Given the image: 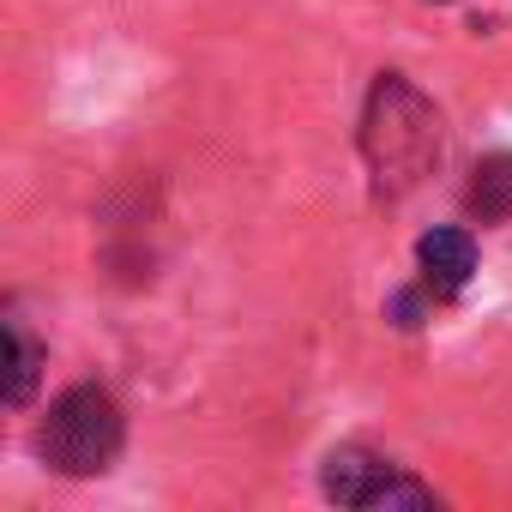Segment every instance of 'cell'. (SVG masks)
I'll return each mask as SVG.
<instances>
[{
  "label": "cell",
  "instance_id": "6da1fadb",
  "mask_svg": "<svg viewBox=\"0 0 512 512\" xmlns=\"http://www.w3.org/2000/svg\"><path fill=\"white\" fill-rule=\"evenodd\" d=\"M362 163L374 181V199H404L410 187H422L446 151V127L440 109L404 79V73H380L368 103H362Z\"/></svg>",
  "mask_w": 512,
  "mask_h": 512
},
{
  "label": "cell",
  "instance_id": "7a4b0ae2",
  "mask_svg": "<svg viewBox=\"0 0 512 512\" xmlns=\"http://www.w3.org/2000/svg\"><path fill=\"white\" fill-rule=\"evenodd\" d=\"M127 446V416L103 386H73L37 422V458L61 476H103Z\"/></svg>",
  "mask_w": 512,
  "mask_h": 512
},
{
  "label": "cell",
  "instance_id": "3957f363",
  "mask_svg": "<svg viewBox=\"0 0 512 512\" xmlns=\"http://www.w3.org/2000/svg\"><path fill=\"white\" fill-rule=\"evenodd\" d=\"M326 500L338 506H434V488L416 482L404 464L368 452V446H332L320 470Z\"/></svg>",
  "mask_w": 512,
  "mask_h": 512
},
{
  "label": "cell",
  "instance_id": "277c9868",
  "mask_svg": "<svg viewBox=\"0 0 512 512\" xmlns=\"http://www.w3.org/2000/svg\"><path fill=\"white\" fill-rule=\"evenodd\" d=\"M416 266H422V284L434 290V302L458 296L470 284V272H476V241H470V229H428L416 241Z\"/></svg>",
  "mask_w": 512,
  "mask_h": 512
},
{
  "label": "cell",
  "instance_id": "5b68a950",
  "mask_svg": "<svg viewBox=\"0 0 512 512\" xmlns=\"http://www.w3.org/2000/svg\"><path fill=\"white\" fill-rule=\"evenodd\" d=\"M464 211L476 223H506L512 217V151H494L476 163L470 187H464Z\"/></svg>",
  "mask_w": 512,
  "mask_h": 512
},
{
  "label": "cell",
  "instance_id": "8992f818",
  "mask_svg": "<svg viewBox=\"0 0 512 512\" xmlns=\"http://www.w3.org/2000/svg\"><path fill=\"white\" fill-rule=\"evenodd\" d=\"M37 380H43V344L25 332V320L13 314L7 320V404L25 410L37 398Z\"/></svg>",
  "mask_w": 512,
  "mask_h": 512
},
{
  "label": "cell",
  "instance_id": "52a82bcc",
  "mask_svg": "<svg viewBox=\"0 0 512 512\" xmlns=\"http://www.w3.org/2000/svg\"><path fill=\"white\" fill-rule=\"evenodd\" d=\"M440 7H446V0H440Z\"/></svg>",
  "mask_w": 512,
  "mask_h": 512
}]
</instances>
